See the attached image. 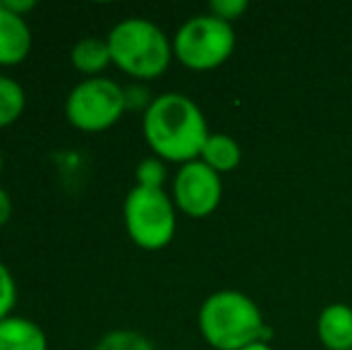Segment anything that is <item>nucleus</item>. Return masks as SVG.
I'll use <instances>...</instances> for the list:
<instances>
[{
	"label": "nucleus",
	"instance_id": "f257e3e1",
	"mask_svg": "<svg viewBox=\"0 0 352 350\" xmlns=\"http://www.w3.org/2000/svg\"><path fill=\"white\" fill-rule=\"evenodd\" d=\"M209 135L201 108L185 94H161L144 111V137L153 154L166 161L182 166L197 161Z\"/></svg>",
	"mask_w": 352,
	"mask_h": 350
},
{
	"label": "nucleus",
	"instance_id": "f03ea898",
	"mask_svg": "<svg viewBox=\"0 0 352 350\" xmlns=\"http://www.w3.org/2000/svg\"><path fill=\"white\" fill-rule=\"evenodd\" d=\"M199 331L213 350H245L269 336L259 305L240 290H218L204 300Z\"/></svg>",
	"mask_w": 352,
	"mask_h": 350
},
{
	"label": "nucleus",
	"instance_id": "7ed1b4c3",
	"mask_svg": "<svg viewBox=\"0 0 352 350\" xmlns=\"http://www.w3.org/2000/svg\"><path fill=\"white\" fill-rule=\"evenodd\" d=\"M111 58L122 72L137 80H153L168 70L173 58V43L153 22L130 17L118 22L108 34Z\"/></svg>",
	"mask_w": 352,
	"mask_h": 350
},
{
	"label": "nucleus",
	"instance_id": "20e7f679",
	"mask_svg": "<svg viewBox=\"0 0 352 350\" xmlns=\"http://www.w3.org/2000/svg\"><path fill=\"white\" fill-rule=\"evenodd\" d=\"M232 51L235 29L211 12L187 19L173 39V56L190 70H213L223 65Z\"/></svg>",
	"mask_w": 352,
	"mask_h": 350
},
{
	"label": "nucleus",
	"instance_id": "39448f33",
	"mask_svg": "<svg viewBox=\"0 0 352 350\" xmlns=\"http://www.w3.org/2000/svg\"><path fill=\"white\" fill-rule=\"evenodd\" d=\"M175 204L163 190L132 187L125 199V228L142 250H163L175 235Z\"/></svg>",
	"mask_w": 352,
	"mask_h": 350
},
{
	"label": "nucleus",
	"instance_id": "423d86ee",
	"mask_svg": "<svg viewBox=\"0 0 352 350\" xmlns=\"http://www.w3.org/2000/svg\"><path fill=\"white\" fill-rule=\"evenodd\" d=\"M127 108L125 89L106 77H89L79 82L65 101V116L84 132L108 130L120 120Z\"/></svg>",
	"mask_w": 352,
	"mask_h": 350
},
{
	"label": "nucleus",
	"instance_id": "0eeeda50",
	"mask_svg": "<svg viewBox=\"0 0 352 350\" xmlns=\"http://www.w3.org/2000/svg\"><path fill=\"white\" fill-rule=\"evenodd\" d=\"M223 197L221 175L201 159L185 164L173 182V199L182 214L192 219H206L218 209Z\"/></svg>",
	"mask_w": 352,
	"mask_h": 350
},
{
	"label": "nucleus",
	"instance_id": "6e6552de",
	"mask_svg": "<svg viewBox=\"0 0 352 350\" xmlns=\"http://www.w3.org/2000/svg\"><path fill=\"white\" fill-rule=\"evenodd\" d=\"M32 32L19 14L0 3V65H17L29 56Z\"/></svg>",
	"mask_w": 352,
	"mask_h": 350
},
{
	"label": "nucleus",
	"instance_id": "1a4fd4ad",
	"mask_svg": "<svg viewBox=\"0 0 352 350\" xmlns=\"http://www.w3.org/2000/svg\"><path fill=\"white\" fill-rule=\"evenodd\" d=\"M316 333L326 350H352V309L343 303L326 305L316 319Z\"/></svg>",
	"mask_w": 352,
	"mask_h": 350
},
{
	"label": "nucleus",
	"instance_id": "9d476101",
	"mask_svg": "<svg viewBox=\"0 0 352 350\" xmlns=\"http://www.w3.org/2000/svg\"><path fill=\"white\" fill-rule=\"evenodd\" d=\"M48 341L36 322L24 317L0 319V350H46Z\"/></svg>",
	"mask_w": 352,
	"mask_h": 350
},
{
	"label": "nucleus",
	"instance_id": "9b49d317",
	"mask_svg": "<svg viewBox=\"0 0 352 350\" xmlns=\"http://www.w3.org/2000/svg\"><path fill=\"white\" fill-rule=\"evenodd\" d=\"M201 161H204L209 168L221 173H230L240 166L242 161V149L230 135H223V132H211L209 140H206L204 149H201Z\"/></svg>",
	"mask_w": 352,
	"mask_h": 350
},
{
	"label": "nucleus",
	"instance_id": "f8f14e48",
	"mask_svg": "<svg viewBox=\"0 0 352 350\" xmlns=\"http://www.w3.org/2000/svg\"><path fill=\"white\" fill-rule=\"evenodd\" d=\"M113 63L111 58V46L103 39H82V41L74 43L72 48V65L77 67L79 72H87V75H94V72H101L103 67Z\"/></svg>",
	"mask_w": 352,
	"mask_h": 350
},
{
	"label": "nucleus",
	"instance_id": "ddd939ff",
	"mask_svg": "<svg viewBox=\"0 0 352 350\" xmlns=\"http://www.w3.org/2000/svg\"><path fill=\"white\" fill-rule=\"evenodd\" d=\"M24 111V89L10 77L0 75V127L12 125Z\"/></svg>",
	"mask_w": 352,
	"mask_h": 350
},
{
	"label": "nucleus",
	"instance_id": "4468645a",
	"mask_svg": "<svg viewBox=\"0 0 352 350\" xmlns=\"http://www.w3.org/2000/svg\"><path fill=\"white\" fill-rule=\"evenodd\" d=\"M94 350H156V348H153V343L148 341L146 336H142V333L120 329V331L106 333Z\"/></svg>",
	"mask_w": 352,
	"mask_h": 350
},
{
	"label": "nucleus",
	"instance_id": "2eb2a0df",
	"mask_svg": "<svg viewBox=\"0 0 352 350\" xmlns=\"http://www.w3.org/2000/svg\"><path fill=\"white\" fill-rule=\"evenodd\" d=\"M166 166L161 159H144L137 166V185L140 187H153V190H163L166 182Z\"/></svg>",
	"mask_w": 352,
	"mask_h": 350
},
{
	"label": "nucleus",
	"instance_id": "dca6fc26",
	"mask_svg": "<svg viewBox=\"0 0 352 350\" xmlns=\"http://www.w3.org/2000/svg\"><path fill=\"white\" fill-rule=\"evenodd\" d=\"M17 303V285H14L12 274L8 266L0 262V319L10 317V309Z\"/></svg>",
	"mask_w": 352,
	"mask_h": 350
},
{
	"label": "nucleus",
	"instance_id": "f3484780",
	"mask_svg": "<svg viewBox=\"0 0 352 350\" xmlns=\"http://www.w3.org/2000/svg\"><path fill=\"white\" fill-rule=\"evenodd\" d=\"M247 8H250L247 0H213L209 5V12L213 17L223 19V22L232 24L235 19H240L247 12Z\"/></svg>",
	"mask_w": 352,
	"mask_h": 350
},
{
	"label": "nucleus",
	"instance_id": "a211bd4d",
	"mask_svg": "<svg viewBox=\"0 0 352 350\" xmlns=\"http://www.w3.org/2000/svg\"><path fill=\"white\" fill-rule=\"evenodd\" d=\"M148 96H151V94H148L146 89L140 87V85H132V87L125 89L127 108H144V111H146V108L151 106V101H153V98H148Z\"/></svg>",
	"mask_w": 352,
	"mask_h": 350
},
{
	"label": "nucleus",
	"instance_id": "6ab92c4d",
	"mask_svg": "<svg viewBox=\"0 0 352 350\" xmlns=\"http://www.w3.org/2000/svg\"><path fill=\"white\" fill-rule=\"evenodd\" d=\"M3 5L10 10V12L19 14V17H22V12H29V10L36 8V3H34V0H3Z\"/></svg>",
	"mask_w": 352,
	"mask_h": 350
},
{
	"label": "nucleus",
	"instance_id": "aec40b11",
	"mask_svg": "<svg viewBox=\"0 0 352 350\" xmlns=\"http://www.w3.org/2000/svg\"><path fill=\"white\" fill-rule=\"evenodd\" d=\"M10 216H12V199H10L8 192L0 187V226L8 223Z\"/></svg>",
	"mask_w": 352,
	"mask_h": 350
},
{
	"label": "nucleus",
	"instance_id": "412c9836",
	"mask_svg": "<svg viewBox=\"0 0 352 350\" xmlns=\"http://www.w3.org/2000/svg\"><path fill=\"white\" fill-rule=\"evenodd\" d=\"M245 350H274V348H271L266 341H259V343H254V346H250V348H245Z\"/></svg>",
	"mask_w": 352,
	"mask_h": 350
},
{
	"label": "nucleus",
	"instance_id": "4be33fe9",
	"mask_svg": "<svg viewBox=\"0 0 352 350\" xmlns=\"http://www.w3.org/2000/svg\"><path fill=\"white\" fill-rule=\"evenodd\" d=\"M0 171H3V154H0Z\"/></svg>",
	"mask_w": 352,
	"mask_h": 350
}]
</instances>
